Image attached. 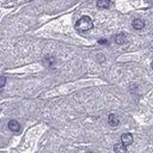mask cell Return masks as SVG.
<instances>
[{
    "instance_id": "obj_1",
    "label": "cell",
    "mask_w": 153,
    "mask_h": 153,
    "mask_svg": "<svg viewBox=\"0 0 153 153\" xmlns=\"http://www.w3.org/2000/svg\"><path fill=\"white\" fill-rule=\"evenodd\" d=\"M92 26H93V22H92V19H91L90 17H87V16H82V17L76 22V24H75V29L79 30V31H81V32L91 30Z\"/></svg>"
},
{
    "instance_id": "obj_2",
    "label": "cell",
    "mask_w": 153,
    "mask_h": 153,
    "mask_svg": "<svg viewBox=\"0 0 153 153\" xmlns=\"http://www.w3.org/2000/svg\"><path fill=\"white\" fill-rule=\"evenodd\" d=\"M121 142H122L124 146H129V145L133 142V135H131L130 133L122 134V136H121Z\"/></svg>"
},
{
    "instance_id": "obj_3",
    "label": "cell",
    "mask_w": 153,
    "mask_h": 153,
    "mask_svg": "<svg viewBox=\"0 0 153 153\" xmlns=\"http://www.w3.org/2000/svg\"><path fill=\"white\" fill-rule=\"evenodd\" d=\"M131 25H133V27H134L135 30H142V29L145 27V22H143L142 19H140V18H136V19L133 20Z\"/></svg>"
},
{
    "instance_id": "obj_4",
    "label": "cell",
    "mask_w": 153,
    "mask_h": 153,
    "mask_svg": "<svg viewBox=\"0 0 153 153\" xmlns=\"http://www.w3.org/2000/svg\"><path fill=\"white\" fill-rule=\"evenodd\" d=\"M108 121H109V124L112 126V127H116L120 123V120H118V117L115 114H110L109 117H108Z\"/></svg>"
},
{
    "instance_id": "obj_5",
    "label": "cell",
    "mask_w": 153,
    "mask_h": 153,
    "mask_svg": "<svg viewBox=\"0 0 153 153\" xmlns=\"http://www.w3.org/2000/svg\"><path fill=\"white\" fill-rule=\"evenodd\" d=\"M126 41H127V35L126 33H117L116 36H115V42L117 43V44H123V43H126Z\"/></svg>"
},
{
    "instance_id": "obj_6",
    "label": "cell",
    "mask_w": 153,
    "mask_h": 153,
    "mask_svg": "<svg viewBox=\"0 0 153 153\" xmlns=\"http://www.w3.org/2000/svg\"><path fill=\"white\" fill-rule=\"evenodd\" d=\"M8 128L12 130V131H18L20 129V124L16 121V120H11L8 122Z\"/></svg>"
},
{
    "instance_id": "obj_7",
    "label": "cell",
    "mask_w": 153,
    "mask_h": 153,
    "mask_svg": "<svg viewBox=\"0 0 153 153\" xmlns=\"http://www.w3.org/2000/svg\"><path fill=\"white\" fill-rule=\"evenodd\" d=\"M97 6L99 8H108L110 6V0H98L97 1Z\"/></svg>"
},
{
    "instance_id": "obj_8",
    "label": "cell",
    "mask_w": 153,
    "mask_h": 153,
    "mask_svg": "<svg viewBox=\"0 0 153 153\" xmlns=\"http://www.w3.org/2000/svg\"><path fill=\"white\" fill-rule=\"evenodd\" d=\"M115 151L116 152H121V153H124L127 151V146H124L123 143H118L115 146Z\"/></svg>"
},
{
    "instance_id": "obj_9",
    "label": "cell",
    "mask_w": 153,
    "mask_h": 153,
    "mask_svg": "<svg viewBox=\"0 0 153 153\" xmlns=\"http://www.w3.org/2000/svg\"><path fill=\"white\" fill-rule=\"evenodd\" d=\"M5 84H6V76L1 75V76H0V88H1V87H4V86H5Z\"/></svg>"
},
{
    "instance_id": "obj_10",
    "label": "cell",
    "mask_w": 153,
    "mask_h": 153,
    "mask_svg": "<svg viewBox=\"0 0 153 153\" xmlns=\"http://www.w3.org/2000/svg\"><path fill=\"white\" fill-rule=\"evenodd\" d=\"M98 43H99V44H108L109 42H108L106 39H99V41H98Z\"/></svg>"
},
{
    "instance_id": "obj_11",
    "label": "cell",
    "mask_w": 153,
    "mask_h": 153,
    "mask_svg": "<svg viewBox=\"0 0 153 153\" xmlns=\"http://www.w3.org/2000/svg\"><path fill=\"white\" fill-rule=\"evenodd\" d=\"M147 2H149V4H153V0H146Z\"/></svg>"
},
{
    "instance_id": "obj_12",
    "label": "cell",
    "mask_w": 153,
    "mask_h": 153,
    "mask_svg": "<svg viewBox=\"0 0 153 153\" xmlns=\"http://www.w3.org/2000/svg\"><path fill=\"white\" fill-rule=\"evenodd\" d=\"M151 66H152V68H153V62H152V65H151Z\"/></svg>"
}]
</instances>
